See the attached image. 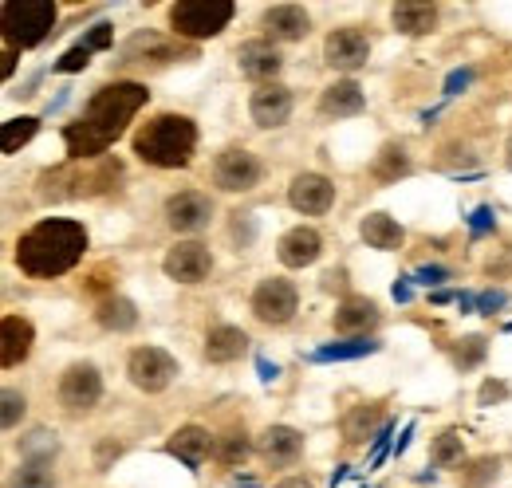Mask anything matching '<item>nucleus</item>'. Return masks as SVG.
<instances>
[{
  "instance_id": "obj_46",
  "label": "nucleus",
  "mask_w": 512,
  "mask_h": 488,
  "mask_svg": "<svg viewBox=\"0 0 512 488\" xmlns=\"http://www.w3.org/2000/svg\"><path fill=\"white\" fill-rule=\"evenodd\" d=\"M509 394V386H501V382H485L481 386V406H493L497 398H505Z\"/></svg>"
},
{
  "instance_id": "obj_33",
  "label": "nucleus",
  "mask_w": 512,
  "mask_h": 488,
  "mask_svg": "<svg viewBox=\"0 0 512 488\" xmlns=\"http://www.w3.org/2000/svg\"><path fill=\"white\" fill-rule=\"evenodd\" d=\"M430 461H434L438 469H449V465H457V461H461V433H457V429H446V433L434 441Z\"/></svg>"
},
{
  "instance_id": "obj_27",
  "label": "nucleus",
  "mask_w": 512,
  "mask_h": 488,
  "mask_svg": "<svg viewBox=\"0 0 512 488\" xmlns=\"http://www.w3.org/2000/svg\"><path fill=\"white\" fill-rule=\"evenodd\" d=\"M379 343L375 339H347V343H327L320 351H312L308 359L312 363H343V359H363V355H375Z\"/></svg>"
},
{
  "instance_id": "obj_41",
  "label": "nucleus",
  "mask_w": 512,
  "mask_h": 488,
  "mask_svg": "<svg viewBox=\"0 0 512 488\" xmlns=\"http://www.w3.org/2000/svg\"><path fill=\"white\" fill-rule=\"evenodd\" d=\"M497 225V217H493V209L489 205H477L473 209V217H469V229H473V237H481V233H489Z\"/></svg>"
},
{
  "instance_id": "obj_38",
  "label": "nucleus",
  "mask_w": 512,
  "mask_h": 488,
  "mask_svg": "<svg viewBox=\"0 0 512 488\" xmlns=\"http://www.w3.org/2000/svg\"><path fill=\"white\" fill-rule=\"evenodd\" d=\"M111 40H115V24H107V20H103V24H95V28L83 36V44H87L91 52H107V48H111Z\"/></svg>"
},
{
  "instance_id": "obj_37",
  "label": "nucleus",
  "mask_w": 512,
  "mask_h": 488,
  "mask_svg": "<svg viewBox=\"0 0 512 488\" xmlns=\"http://www.w3.org/2000/svg\"><path fill=\"white\" fill-rule=\"evenodd\" d=\"M91 56H95V52H91V48L79 40V44H71L64 56L56 60V71H64V75H71V71H83V67L91 63Z\"/></svg>"
},
{
  "instance_id": "obj_55",
  "label": "nucleus",
  "mask_w": 512,
  "mask_h": 488,
  "mask_svg": "<svg viewBox=\"0 0 512 488\" xmlns=\"http://www.w3.org/2000/svg\"><path fill=\"white\" fill-rule=\"evenodd\" d=\"M509 154H512V142H509Z\"/></svg>"
},
{
  "instance_id": "obj_53",
  "label": "nucleus",
  "mask_w": 512,
  "mask_h": 488,
  "mask_svg": "<svg viewBox=\"0 0 512 488\" xmlns=\"http://www.w3.org/2000/svg\"><path fill=\"white\" fill-rule=\"evenodd\" d=\"M276 488H312L308 481H300V477H292V481H280Z\"/></svg>"
},
{
  "instance_id": "obj_11",
  "label": "nucleus",
  "mask_w": 512,
  "mask_h": 488,
  "mask_svg": "<svg viewBox=\"0 0 512 488\" xmlns=\"http://www.w3.org/2000/svg\"><path fill=\"white\" fill-rule=\"evenodd\" d=\"M323 56H327L331 67H339V71H359L363 63L371 60V44H367V36L359 28H339V32L327 36Z\"/></svg>"
},
{
  "instance_id": "obj_9",
  "label": "nucleus",
  "mask_w": 512,
  "mask_h": 488,
  "mask_svg": "<svg viewBox=\"0 0 512 488\" xmlns=\"http://www.w3.org/2000/svg\"><path fill=\"white\" fill-rule=\"evenodd\" d=\"M256 182H260V162L241 146L225 150L217 158V166H213V185L225 189V193H249Z\"/></svg>"
},
{
  "instance_id": "obj_47",
  "label": "nucleus",
  "mask_w": 512,
  "mask_h": 488,
  "mask_svg": "<svg viewBox=\"0 0 512 488\" xmlns=\"http://www.w3.org/2000/svg\"><path fill=\"white\" fill-rule=\"evenodd\" d=\"M256 370H260V378H264V382H276V378H280V366L268 363L264 355H256Z\"/></svg>"
},
{
  "instance_id": "obj_7",
  "label": "nucleus",
  "mask_w": 512,
  "mask_h": 488,
  "mask_svg": "<svg viewBox=\"0 0 512 488\" xmlns=\"http://www.w3.org/2000/svg\"><path fill=\"white\" fill-rule=\"evenodd\" d=\"M103 398V378L91 363H75L60 378V406L71 414H87L95 402Z\"/></svg>"
},
{
  "instance_id": "obj_5",
  "label": "nucleus",
  "mask_w": 512,
  "mask_h": 488,
  "mask_svg": "<svg viewBox=\"0 0 512 488\" xmlns=\"http://www.w3.org/2000/svg\"><path fill=\"white\" fill-rule=\"evenodd\" d=\"M233 12H237L233 0H178L170 8V24L186 40H209L229 28Z\"/></svg>"
},
{
  "instance_id": "obj_34",
  "label": "nucleus",
  "mask_w": 512,
  "mask_h": 488,
  "mask_svg": "<svg viewBox=\"0 0 512 488\" xmlns=\"http://www.w3.org/2000/svg\"><path fill=\"white\" fill-rule=\"evenodd\" d=\"M497 469H501V461H497V457H481V461H473V465L461 473V485H465V488L489 485V481L497 477Z\"/></svg>"
},
{
  "instance_id": "obj_4",
  "label": "nucleus",
  "mask_w": 512,
  "mask_h": 488,
  "mask_svg": "<svg viewBox=\"0 0 512 488\" xmlns=\"http://www.w3.org/2000/svg\"><path fill=\"white\" fill-rule=\"evenodd\" d=\"M0 20H4V40L16 48H36L48 40L52 24H56V0H4L0 4Z\"/></svg>"
},
{
  "instance_id": "obj_24",
  "label": "nucleus",
  "mask_w": 512,
  "mask_h": 488,
  "mask_svg": "<svg viewBox=\"0 0 512 488\" xmlns=\"http://www.w3.org/2000/svg\"><path fill=\"white\" fill-rule=\"evenodd\" d=\"M390 20H394V28H398L402 36H426V32L438 24V8H434V4H414V0H406V4H394Z\"/></svg>"
},
{
  "instance_id": "obj_48",
  "label": "nucleus",
  "mask_w": 512,
  "mask_h": 488,
  "mask_svg": "<svg viewBox=\"0 0 512 488\" xmlns=\"http://www.w3.org/2000/svg\"><path fill=\"white\" fill-rule=\"evenodd\" d=\"M12 71H16V48H12V44H8V40H4V63H0V75H4V79H8V75H12Z\"/></svg>"
},
{
  "instance_id": "obj_49",
  "label": "nucleus",
  "mask_w": 512,
  "mask_h": 488,
  "mask_svg": "<svg viewBox=\"0 0 512 488\" xmlns=\"http://www.w3.org/2000/svg\"><path fill=\"white\" fill-rule=\"evenodd\" d=\"M410 437H414V422L402 429V437H398V445H394V457H402L406 453V445H410Z\"/></svg>"
},
{
  "instance_id": "obj_40",
  "label": "nucleus",
  "mask_w": 512,
  "mask_h": 488,
  "mask_svg": "<svg viewBox=\"0 0 512 488\" xmlns=\"http://www.w3.org/2000/svg\"><path fill=\"white\" fill-rule=\"evenodd\" d=\"M390 433H394V422H386V426L375 433V441H371V461H367L371 469H379L386 461V441H390Z\"/></svg>"
},
{
  "instance_id": "obj_6",
  "label": "nucleus",
  "mask_w": 512,
  "mask_h": 488,
  "mask_svg": "<svg viewBox=\"0 0 512 488\" xmlns=\"http://www.w3.org/2000/svg\"><path fill=\"white\" fill-rule=\"evenodd\" d=\"M127 374L138 390L158 394V390H166V386L174 382L178 363H174V355H166L162 347H138V351H130Z\"/></svg>"
},
{
  "instance_id": "obj_15",
  "label": "nucleus",
  "mask_w": 512,
  "mask_h": 488,
  "mask_svg": "<svg viewBox=\"0 0 512 488\" xmlns=\"http://www.w3.org/2000/svg\"><path fill=\"white\" fill-rule=\"evenodd\" d=\"M323 252V237L316 229H288L280 244H276V256H280V264L284 268H308V264H316Z\"/></svg>"
},
{
  "instance_id": "obj_8",
  "label": "nucleus",
  "mask_w": 512,
  "mask_h": 488,
  "mask_svg": "<svg viewBox=\"0 0 512 488\" xmlns=\"http://www.w3.org/2000/svg\"><path fill=\"white\" fill-rule=\"evenodd\" d=\"M296 304H300L296 288H292L288 280H280V276H268L253 292V315L260 323H272V327L288 323V319L296 315Z\"/></svg>"
},
{
  "instance_id": "obj_50",
  "label": "nucleus",
  "mask_w": 512,
  "mask_h": 488,
  "mask_svg": "<svg viewBox=\"0 0 512 488\" xmlns=\"http://www.w3.org/2000/svg\"><path fill=\"white\" fill-rule=\"evenodd\" d=\"M394 300H398V304L410 300V280H398V284H394Z\"/></svg>"
},
{
  "instance_id": "obj_31",
  "label": "nucleus",
  "mask_w": 512,
  "mask_h": 488,
  "mask_svg": "<svg viewBox=\"0 0 512 488\" xmlns=\"http://www.w3.org/2000/svg\"><path fill=\"white\" fill-rule=\"evenodd\" d=\"M56 449H60V441H56V433H48V429H36V433H28V437L20 441V453H24L28 461H48Z\"/></svg>"
},
{
  "instance_id": "obj_18",
  "label": "nucleus",
  "mask_w": 512,
  "mask_h": 488,
  "mask_svg": "<svg viewBox=\"0 0 512 488\" xmlns=\"http://www.w3.org/2000/svg\"><path fill=\"white\" fill-rule=\"evenodd\" d=\"M308 28H312V20H308V12L300 4H272L264 12V32L272 40H304Z\"/></svg>"
},
{
  "instance_id": "obj_23",
  "label": "nucleus",
  "mask_w": 512,
  "mask_h": 488,
  "mask_svg": "<svg viewBox=\"0 0 512 488\" xmlns=\"http://www.w3.org/2000/svg\"><path fill=\"white\" fill-rule=\"evenodd\" d=\"M359 233H363V241L371 244V248H379V252H398L402 241H406L402 225H398L394 217H386V213H371V217H363Z\"/></svg>"
},
{
  "instance_id": "obj_54",
  "label": "nucleus",
  "mask_w": 512,
  "mask_h": 488,
  "mask_svg": "<svg viewBox=\"0 0 512 488\" xmlns=\"http://www.w3.org/2000/svg\"><path fill=\"white\" fill-rule=\"evenodd\" d=\"M233 488H256L253 477H233Z\"/></svg>"
},
{
  "instance_id": "obj_17",
  "label": "nucleus",
  "mask_w": 512,
  "mask_h": 488,
  "mask_svg": "<svg viewBox=\"0 0 512 488\" xmlns=\"http://www.w3.org/2000/svg\"><path fill=\"white\" fill-rule=\"evenodd\" d=\"M166 453L178 457L186 469H201L205 457L213 453V437H209L201 426H182L170 441H166Z\"/></svg>"
},
{
  "instance_id": "obj_12",
  "label": "nucleus",
  "mask_w": 512,
  "mask_h": 488,
  "mask_svg": "<svg viewBox=\"0 0 512 488\" xmlns=\"http://www.w3.org/2000/svg\"><path fill=\"white\" fill-rule=\"evenodd\" d=\"M209 217H213V205H209L205 193L186 189V193H174L166 201V221H170L174 233H197V229L209 225Z\"/></svg>"
},
{
  "instance_id": "obj_10",
  "label": "nucleus",
  "mask_w": 512,
  "mask_h": 488,
  "mask_svg": "<svg viewBox=\"0 0 512 488\" xmlns=\"http://www.w3.org/2000/svg\"><path fill=\"white\" fill-rule=\"evenodd\" d=\"M162 268H166V276H170V280H178V284H201V280L209 276V268H213V256H209V248H205V244L178 241L170 252H166Z\"/></svg>"
},
{
  "instance_id": "obj_26",
  "label": "nucleus",
  "mask_w": 512,
  "mask_h": 488,
  "mask_svg": "<svg viewBox=\"0 0 512 488\" xmlns=\"http://www.w3.org/2000/svg\"><path fill=\"white\" fill-rule=\"evenodd\" d=\"M379 323V307L371 304V300H343V304L335 307V331H343V335H359V331H367V327H375Z\"/></svg>"
},
{
  "instance_id": "obj_28",
  "label": "nucleus",
  "mask_w": 512,
  "mask_h": 488,
  "mask_svg": "<svg viewBox=\"0 0 512 488\" xmlns=\"http://www.w3.org/2000/svg\"><path fill=\"white\" fill-rule=\"evenodd\" d=\"M95 315H99V323H103L107 331H130V327L138 323V311H134V304L123 300V296H107Z\"/></svg>"
},
{
  "instance_id": "obj_3",
  "label": "nucleus",
  "mask_w": 512,
  "mask_h": 488,
  "mask_svg": "<svg viewBox=\"0 0 512 488\" xmlns=\"http://www.w3.org/2000/svg\"><path fill=\"white\" fill-rule=\"evenodd\" d=\"M193 146H197V126L186 115H158L134 134V154L158 170L190 166Z\"/></svg>"
},
{
  "instance_id": "obj_36",
  "label": "nucleus",
  "mask_w": 512,
  "mask_h": 488,
  "mask_svg": "<svg viewBox=\"0 0 512 488\" xmlns=\"http://www.w3.org/2000/svg\"><path fill=\"white\" fill-rule=\"evenodd\" d=\"M217 457H221L229 469H233V465H241V461L249 457V437H245V433L225 437V441H221V449H217Z\"/></svg>"
},
{
  "instance_id": "obj_19",
  "label": "nucleus",
  "mask_w": 512,
  "mask_h": 488,
  "mask_svg": "<svg viewBox=\"0 0 512 488\" xmlns=\"http://www.w3.org/2000/svg\"><path fill=\"white\" fill-rule=\"evenodd\" d=\"M363 107H367V95H363V87H359L355 79H339V83H331L320 99V111L323 115H331V119H351V115H359Z\"/></svg>"
},
{
  "instance_id": "obj_21",
  "label": "nucleus",
  "mask_w": 512,
  "mask_h": 488,
  "mask_svg": "<svg viewBox=\"0 0 512 488\" xmlns=\"http://www.w3.org/2000/svg\"><path fill=\"white\" fill-rule=\"evenodd\" d=\"M249 351V339L241 327H213L209 339H205V359L209 363H233Z\"/></svg>"
},
{
  "instance_id": "obj_32",
  "label": "nucleus",
  "mask_w": 512,
  "mask_h": 488,
  "mask_svg": "<svg viewBox=\"0 0 512 488\" xmlns=\"http://www.w3.org/2000/svg\"><path fill=\"white\" fill-rule=\"evenodd\" d=\"M406 170H410V162H406V150L402 146H386L383 154H379V162H375V178L379 182H394Z\"/></svg>"
},
{
  "instance_id": "obj_25",
  "label": "nucleus",
  "mask_w": 512,
  "mask_h": 488,
  "mask_svg": "<svg viewBox=\"0 0 512 488\" xmlns=\"http://www.w3.org/2000/svg\"><path fill=\"white\" fill-rule=\"evenodd\" d=\"M383 406H375V402H363V406H355L347 418H343V437L351 441V445H359V441H375V433L383 429Z\"/></svg>"
},
{
  "instance_id": "obj_14",
  "label": "nucleus",
  "mask_w": 512,
  "mask_h": 488,
  "mask_svg": "<svg viewBox=\"0 0 512 488\" xmlns=\"http://www.w3.org/2000/svg\"><path fill=\"white\" fill-rule=\"evenodd\" d=\"M288 201H292V209L296 213H304V217H320L331 209V201H335V185L320 178V174H300L292 189H288Z\"/></svg>"
},
{
  "instance_id": "obj_51",
  "label": "nucleus",
  "mask_w": 512,
  "mask_h": 488,
  "mask_svg": "<svg viewBox=\"0 0 512 488\" xmlns=\"http://www.w3.org/2000/svg\"><path fill=\"white\" fill-rule=\"evenodd\" d=\"M457 304H461V311H473V307H477V296H473V292H461Z\"/></svg>"
},
{
  "instance_id": "obj_44",
  "label": "nucleus",
  "mask_w": 512,
  "mask_h": 488,
  "mask_svg": "<svg viewBox=\"0 0 512 488\" xmlns=\"http://www.w3.org/2000/svg\"><path fill=\"white\" fill-rule=\"evenodd\" d=\"M469 83H473V67H461V71H453V75L446 79V95H461Z\"/></svg>"
},
{
  "instance_id": "obj_2",
  "label": "nucleus",
  "mask_w": 512,
  "mask_h": 488,
  "mask_svg": "<svg viewBox=\"0 0 512 488\" xmlns=\"http://www.w3.org/2000/svg\"><path fill=\"white\" fill-rule=\"evenodd\" d=\"M83 248H87V229L79 221L52 217L16 241V264H20V272H28L36 280H52L79 264Z\"/></svg>"
},
{
  "instance_id": "obj_1",
  "label": "nucleus",
  "mask_w": 512,
  "mask_h": 488,
  "mask_svg": "<svg viewBox=\"0 0 512 488\" xmlns=\"http://www.w3.org/2000/svg\"><path fill=\"white\" fill-rule=\"evenodd\" d=\"M146 99H150V91L142 83H111V87L95 91L87 111H83V119L64 126V142L71 162H103L111 142L146 107Z\"/></svg>"
},
{
  "instance_id": "obj_42",
  "label": "nucleus",
  "mask_w": 512,
  "mask_h": 488,
  "mask_svg": "<svg viewBox=\"0 0 512 488\" xmlns=\"http://www.w3.org/2000/svg\"><path fill=\"white\" fill-rule=\"evenodd\" d=\"M233 237H237L241 248H249V244H253L256 229H253V217H249V213H237V221H233Z\"/></svg>"
},
{
  "instance_id": "obj_20",
  "label": "nucleus",
  "mask_w": 512,
  "mask_h": 488,
  "mask_svg": "<svg viewBox=\"0 0 512 488\" xmlns=\"http://www.w3.org/2000/svg\"><path fill=\"white\" fill-rule=\"evenodd\" d=\"M300 453H304V437H300L296 429H288V426L264 429V437H260V457H264L268 465H292Z\"/></svg>"
},
{
  "instance_id": "obj_30",
  "label": "nucleus",
  "mask_w": 512,
  "mask_h": 488,
  "mask_svg": "<svg viewBox=\"0 0 512 488\" xmlns=\"http://www.w3.org/2000/svg\"><path fill=\"white\" fill-rule=\"evenodd\" d=\"M12 488H56L48 461H24V469L12 477Z\"/></svg>"
},
{
  "instance_id": "obj_39",
  "label": "nucleus",
  "mask_w": 512,
  "mask_h": 488,
  "mask_svg": "<svg viewBox=\"0 0 512 488\" xmlns=\"http://www.w3.org/2000/svg\"><path fill=\"white\" fill-rule=\"evenodd\" d=\"M16 418H24V398H20L16 390H4V414H0V426L12 429L16 426Z\"/></svg>"
},
{
  "instance_id": "obj_13",
  "label": "nucleus",
  "mask_w": 512,
  "mask_h": 488,
  "mask_svg": "<svg viewBox=\"0 0 512 488\" xmlns=\"http://www.w3.org/2000/svg\"><path fill=\"white\" fill-rule=\"evenodd\" d=\"M249 111H253L256 126H264V130L284 126L288 115H292V91H288V87H280V83H260V87L253 91Z\"/></svg>"
},
{
  "instance_id": "obj_43",
  "label": "nucleus",
  "mask_w": 512,
  "mask_h": 488,
  "mask_svg": "<svg viewBox=\"0 0 512 488\" xmlns=\"http://www.w3.org/2000/svg\"><path fill=\"white\" fill-rule=\"evenodd\" d=\"M453 272L449 268H442V264H426V268H418L410 280H418V284H442V280H449Z\"/></svg>"
},
{
  "instance_id": "obj_29",
  "label": "nucleus",
  "mask_w": 512,
  "mask_h": 488,
  "mask_svg": "<svg viewBox=\"0 0 512 488\" xmlns=\"http://www.w3.org/2000/svg\"><path fill=\"white\" fill-rule=\"evenodd\" d=\"M36 130H40V122L28 119V115H24V119L4 122V134H0V146H4V154H16L20 146H28Z\"/></svg>"
},
{
  "instance_id": "obj_35",
  "label": "nucleus",
  "mask_w": 512,
  "mask_h": 488,
  "mask_svg": "<svg viewBox=\"0 0 512 488\" xmlns=\"http://www.w3.org/2000/svg\"><path fill=\"white\" fill-rule=\"evenodd\" d=\"M485 351H489V343H485L481 335L461 339V347H457V366H461V370H473V366L485 359Z\"/></svg>"
},
{
  "instance_id": "obj_22",
  "label": "nucleus",
  "mask_w": 512,
  "mask_h": 488,
  "mask_svg": "<svg viewBox=\"0 0 512 488\" xmlns=\"http://www.w3.org/2000/svg\"><path fill=\"white\" fill-rule=\"evenodd\" d=\"M237 63H241V71H245L249 79H272V75L280 71V56H276V48H272L268 40H249V44H241Z\"/></svg>"
},
{
  "instance_id": "obj_52",
  "label": "nucleus",
  "mask_w": 512,
  "mask_h": 488,
  "mask_svg": "<svg viewBox=\"0 0 512 488\" xmlns=\"http://www.w3.org/2000/svg\"><path fill=\"white\" fill-rule=\"evenodd\" d=\"M343 481H347V465H339V469L331 473V485H343Z\"/></svg>"
},
{
  "instance_id": "obj_16",
  "label": "nucleus",
  "mask_w": 512,
  "mask_h": 488,
  "mask_svg": "<svg viewBox=\"0 0 512 488\" xmlns=\"http://www.w3.org/2000/svg\"><path fill=\"white\" fill-rule=\"evenodd\" d=\"M32 339H36V331H32L28 319H20V315H4V323H0V366L8 370V366L24 363L28 351H32Z\"/></svg>"
},
{
  "instance_id": "obj_45",
  "label": "nucleus",
  "mask_w": 512,
  "mask_h": 488,
  "mask_svg": "<svg viewBox=\"0 0 512 488\" xmlns=\"http://www.w3.org/2000/svg\"><path fill=\"white\" fill-rule=\"evenodd\" d=\"M497 307H505V292H481V296H477V311H481V315H493Z\"/></svg>"
}]
</instances>
